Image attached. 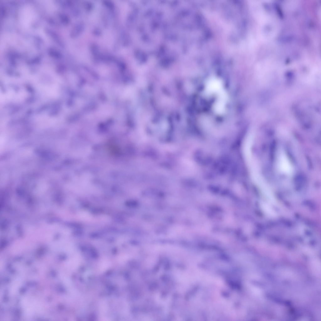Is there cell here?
I'll list each match as a JSON object with an SVG mask.
<instances>
[{
	"label": "cell",
	"instance_id": "1",
	"mask_svg": "<svg viewBox=\"0 0 321 321\" xmlns=\"http://www.w3.org/2000/svg\"><path fill=\"white\" fill-rule=\"evenodd\" d=\"M277 166L279 170L286 175H291L293 168L290 161L285 153H281L278 157Z\"/></svg>",
	"mask_w": 321,
	"mask_h": 321
}]
</instances>
